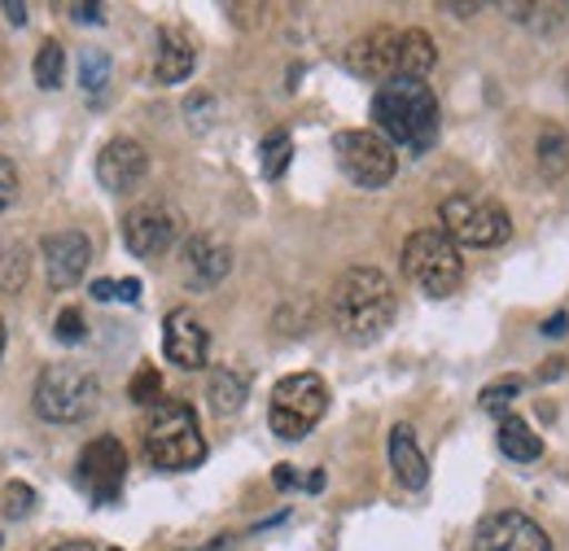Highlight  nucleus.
Instances as JSON below:
<instances>
[{
  "instance_id": "nucleus-1",
  "label": "nucleus",
  "mask_w": 569,
  "mask_h": 551,
  "mask_svg": "<svg viewBox=\"0 0 569 551\" xmlns=\"http://www.w3.org/2000/svg\"><path fill=\"white\" fill-rule=\"evenodd\" d=\"M395 311H399V298L381 268H347L329 293L333 329L351 345L381 342L386 329L395 324Z\"/></svg>"
},
{
  "instance_id": "nucleus-2",
  "label": "nucleus",
  "mask_w": 569,
  "mask_h": 551,
  "mask_svg": "<svg viewBox=\"0 0 569 551\" xmlns=\"http://www.w3.org/2000/svg\"><path fill=\"white\" fill-rule=\"evenodd\" d=\"M372 123L390 144L426 153L438 140V97L421 79H390L372 92Z\"/></svg>"
},
{
  "instance_id": "nucleus-3",
  "label": "nucleus",
  "mask_w": 569,
  "mask_h": 551,
  "mask_svg": "<svg viewBox=\"0 0 569 551\" xmlns=\"http://www.w3.org/2000/svg\"><path fill=\"white\" fill-rule=\"evenodd\" d=\"M144 455H149L153 469H167V473H184V469H198L207 460L202 424H198V412L184 399H162L158 408H149V415H144Z\"/></svg>"
},
{
  "instance_id": "nucleus-4",
  "label": "nucleus",
  "mask_w": 569,
  "mask_h": 551,
  "mask_svg": "<svg viewBox=\"0 0 569 551\" xmlns=\"http://www.w3.org/2000/svg\"><path fill=\"white\" fill-rule=\"evenodd\" d=\"M36 412L49 424H79L97 412L101 403V381L83 363H49L36 377Z\"/></svg>"
},
{
  "instance_id": "nucleus-5",
  "label": "nucleus",
  "mask_w": 569,
  "mask_h": 551,
  "mask_svg": "<svg viewBox=\"0 0 569 551\" xmlns=\"http://www.w3.org/2000/svg\"><path fill=\"white\" fill-rule=\"evenodd\" d=\"M403 272L417 289H426L429 298H447L465 280L460 246L442 228H421L403 241Z\"/></svg>"
},
{
  "instance_id": "nucleus-6",
  "label": "nucleus",
  "mask_w": 569,
  "mask_h": 551,
  "mask_svg": "<svg viewBox=\"0 0 569 551\" xmlns=\"http://www.w3.org/2000/svg\"><path fill=\"white\" fill-rule=\"evenodd\" d=\"M325 412H329V385H325V377H316V372H293V377L277 381V390H272L268 424H272L277 438L298 442V438H307V433L320 424Z\"/></svg>"
},
{
  "instance_id": "nucleus-7",
  "label": "nucleus",
  "mask_w": 569,
  "mask_h": 551,
  "mask_svg": "<svg viewBox=\"0 0 569 551\" xmlns=\"http://www.w3.org/2000/svg\"><path fill=\"white\" fill-rule=\"evenodd\" d=\"M442 232L456 241V246H469V250H491L503 246L512 237V219L508 210L491 202V198H473V193H451L442 202Z\"/></svg>"
},
{
  "instance_id": "nucleus-8",
  "label": "nucleus",
  "mask_w": 569,
  "mask_h": 551,
  "mask_svg": "<svg viewBox=\"0 0 569 551\" xmlns=\"http://www.w3.org/2000/svg\"><path fill=\"white\" fill-rule=\"evenodd\" d=\"M333 153H338V167L342 176L359 184V189H386L399 171V153L395 144L381 137L377 128H347L333 137Z\"/></svg>"
},
{
  "instance_id": "nucleus-9",
  "label": "nucleus",
  "mask_w": 569,
  "mask_h": 551,
  "mask_svg": "<svg viewBox=\"0 0 569 551\" xmlns=\"http://www.w3.org/2000/svg\"><path fill=\"white\" fill-rule=\"evenodd\" d=\"M123 478H128V451L119 438L101 433L79 451V482L97 503H114L123 490Z\"/></svg>"
},
{
  "instance_id": "nucleus-10",
  "label": "nucleus",
  "mask_w": 569,
  "mask_h": 551,
  "mask_svg": "<svg viewBox=\"0 0 569 551\" xmlns=\"http://www.w3.org/2000/svg\"><path fill=\"white\" fill-rule=\"evenodd\" d=\"M180 237V214L167 207V202H141V207L128 210L123 219V246L137 254V259H162Z\"/></svg>"
},
{
  "instance_id": "nucleus-11",
  "label": "nucleus",
  "mask_w": 569,
  "mask_h": 551,
  "mask_svg": "<svg viewBox=\"0 0 569 551\" xmlns=\"http://www.w3.org/2000/svg\"><path fill=\"white\" fill-rule=\"evenodd\" d=\"M473 551H552V539L526 512H491L478 525Z\"/></svg>"
},
{
  "instance_id": "nucleus-12",
  "label": "nucleus",
  "mask_w": 569,
  "mask_h": 551,
  "mask_svg": "<svg viewBox=\"0 0 569 551\" xmlns=\"http://www.w3.org/2000/svg\"><path fill=\"white\" fill-rule=\"evenodd\" d=\"M144 176H149V153H144L141 140H106V149L97 153V180L106 193H132L144 184Z\"/></svg>"
},
{
  "instance_id": "nucleus-13",
  "label": "nucleus",
  "mask_w": 569,
  "mask_h": 551,
  "mask_svg": "<svg viewBox=\"0 0 569 551\" xmlns=\"http://www.w3.org/2000/svg\"><path fill=\"white\" fill-rule=\"evenodd\" d=\"M162 354H167V363H176V368H184V372L207 368L211 338H207L202 320H198L189 307H176V311L162 320Z\"/></svg>"
},
{
  "instance_id": "nucleus-14",
  "label": "nucleus",
  "mask_w": 569,
  "mask_h": 551,
  "mask_svg": "<svg viewBox=\"0 0 569 551\" xmlns=\"http://www.w3.org/2000/svg\"><path fill=\"white\" fill-rule=\"evenodd\" d=\"M180 272L193 293H211L214 284L232 272V250L211 232H193L180 250Z\"/></svg>"
},
{
  "instance_id": "nucleus-15",
  "label": "nucleus",
  "mask_w": 569,
  "mask_h": 551,
  "mask_svg": "<svg viewBox=\"0 0 569 551\" xmlns=\"http://www.w3.org/2000/svg\"><path fill=\"white\" fill-rule=\"evenodd\" d=\"M40 254H44V272H49V284L53 289H74L83 272H88V263H92V241L83 237V232H49L44 241H40Z\"/></svg>"
},
{
  "instance_id": "nucleus-16",
  "label": "nucleus",
  "mask_w": 569,
  "mask_h": 551,
  "mask_svg": "<svg viewBox=\"0 0 569 551\" xmlns=\"http://www.w3.org/2000/svg\"><path fill=\"white\" fill-rule=\"evenodd\" d=\"M347 70L359 74V79H372L377 88L399 79V31L377 27V31L359 36L356 44L347 49Z\"/></svg>"
},
{
  "instance_id": "nucleus-17",
  "label": "nucleus",
  "mask_w": 569,
  "mask_h": 551,
  "mask_svg": "<svg viewBox=\"0 0 569 551\" xmlns=\"http://www.w3.org/2000/svg\"><path fill=\"white\" fill-rule=\"evenodd\" d=\"M198 67V49L180 27H162L158 31V49H153V79L158 83H184Z\"/></svg>"
},
{
  "instance_id": "nucleus-18",
  "label": "nucleus",
  "mask_w": 569,
  "mask_h": 551,
  "mask_svg": "<svg viewBox=\"0 0 569 551\" xmlns=\"http://www.w3.org/2000/svg\"><path fill=\"white\" fill-rule=\"evenodd\" d=\"M390 469H395L399 485H408V490H421L429 482V460L426 451L417 447L412 424H395L390 429Z\"/></svg>"
},
{
  "instance_id": "nucleus-19",
  "label": "nucleus",
  "mask_w": 569,
  "mask_h": 551,
  "mask_svg": "<svg viewBox=\"0 0 569 551\" xmlns=\"http://www.w3.org/2000/svg\"><path fill=\"white\" fill-rule=\"evenodd\" d=\"M207 399H211L214 415H237L250 399V377L241 368H214Z\"/></svg>"
},
{
  "instance_id": "nucleus-20",
  "label": "nucleus",
  "mask_w": 569,
  "mask_h": 551,
  "mask_svg": "<svg viewBox=\"0 0 569 551\" xmlns=\"http://www.w3.org/2000/svg\"><path fill=\"white\" fill-rule=\"evenodd\" d=\"M433 62H438V49H433L429 31L421 27L399 31V79H426Z\"/></svg>"
},
{
  "instance_id": "nucleus-21",
  "label": "nucleus",
  "mask_w": 569,
  "mask_h": 551,
  "mask_svg": "<svg viewBox=\"0 0 569 551\" xmlns=\"http://www.w3.org/2000/svg\"><path fill=\"white\" fill-rule=\"evenodd\" d=\"M499 451H503L508 460H517V464H530V460L543 455V438H539L521 415H503V420H499Z\"/></svg>"
},
{
  "instance_id": "nucleus-22",
  "label": "nucleus",
  "mask_w": 569,
  "mask_h": 551,
  "mask_svg": "<svg viewBox=\"0 0 569 551\" xmlns=\"http://www.w3.org/2000/svg\"><path fill=\"white\" fill-rule=\"evenodd\" d=\"M535 162H539V176H543L548 184L566 180V176H569V137H566V128H543V132H539Z\"/></svg>"
},
{
  "instance_id": "nucleus-23",
  "label": "nucleus",
  "mask_w": 569,
  "mask_h": 551,
  "mask_svg": "<svg viewBox=\"0 0 569 551\" xmlns=\"http://www.w3.org/2000/svg\"><path fill=\"white\" fill-rule=\"evenodd\" d=\"M31 276V254L22 241L13 237H0V293H18Z\"/></svg>"
},
{
  "instance_id": "nucleus-24",
  "label": "nucleus",
  "mask_w": 569,
  "mask_h": 551,
  "mask_svg": "<svg viewBox=\"0 0 569 551\" xmlns=\"http://www.w3.org/2000/svg\"><path fill=\"white\" fill-rule=\"evenodd\" d=\"M62 79H67V49H62L58 40H44L40 53H36V83H40L44 92H58Z\"/></svg>"
},
{
  "instance_id": "nucleus-25",
  "label": "nucleus",
  "mask_w": 569,
  "mask_h": 551,
  "mask_svg": "<svg viewBox=\"0 0 569 551\" xmlns=\"http://www.w3.org/2000/svg\"><path fill=\"white\" fill-rule=\"evenodd\" d=\"M526 390V381L521 377H499V381H491L482 394H478V408L482 412H491V415H512V403H517V394Z\"/></svg>"
},
{
  "instance_id": "nucleus-26",
  "label": "nucleus",
  "mask_w": 569,
  "mask_h": 551,
  "mask_svg": "<svg viewBox=\"0 0 569 551\" xmlns=\"http://www.w3.org/2000/svg\"><path fill=\"white\" fill-rule=\"evenodd\" d=\"M106 83H110V53L106 49H83V58H79V88L88 97H101Z\"/></svg>"
},
{
  "instance_id": "nucleus-27",
  "label": "nucleus",
  "mask_w": 569,
  "mask_h": 551,
  "mask_svg": "<svg viewBox=\"0 0 569 551\" xmlns=\"http://www.w3.org/2000/svg\"><path fill=\"white\" fill-rule=\"evenodd\" d=\"M259 153H263V176L268 180H281L289 158H293V137L289 132H268L263 144H259Z\"/></svg>"
},
{
  "instance_id": "nucleus-28",
  "label": "nucleus",
  "mask_w": 569,
  "mask_h": 551,
  "mask_svg": "<svg viewBox=\"0 0 569 551\" xmlns=\"http://www.w3.org/2000/svg\"><path fill=\"white\" fill-rule=\"evenodd\" d=\"M128 399H132L137 408H158V403H162V372H158L153 363H144L141 372L132 377V385H128Z\"/></svg>"
},
{
  "instance_id": "nucleus-29",
  "label": "nucleus",
  "mask_w": 569,
  "mask_h": 551,
  "mask_svg": "<svg viewBox=\"0 0 569 551\" xmlns=\"http://www.w3.org/2000/svg\"><path fill=\"white\" fill-rule=\"evenodd\" d=\"M53 333H58V342H67V345L83 342V338H88V324H83V311H79V307H67V311L58 315V324H53Z\"/></svg>"
},
{
  "instance_id": "nucleus-30",
  "label": "nucleus",
  "mask_w": 569,
  "mask_h": 551,
  "mask_svg": "<svg viewBox=\"0 0 569 551\" xmlns=\"http://www.w3.org/2000/svg\"><path fill=\"white\" fill-rule=\"evenodd\" d=\"M31 503H36V490H31L27 482L4 485V512H9V517H27V512H31Z\"/></svg>"
},
{
  "instance_id": "nucleus-31",
  "label": "nucleus",
  "mask_w": 569,
  "mask_h": 551,
  "mask_svg": "<svg viewBox=\"0 0 569 551\" xmlns=\"http://www.w3.org/2000/svg\"><path fill=\"white\" fill-rule=\"evenodd\" d=\"M18 202V171L9 158H0V214Z\"/></svg>"
},
{
  "instance_id": "nucleus-32",
  "label": "nucleus",
  "mask_w": 569,
  "mask_h": 551,
  "mask_svg": "<svg viewBox=\"0 0 569 551\" xmlns=\"http://www.w3.org/2000/svg\"><path fill=\"white\" fill-rule=\"evenodd\" d=\"M71 18L74 22H101L106 9H101V4H71Z\"/></svg>"
},
{
  "instance_id": "nucleus-33",
  "label": "nucleus",
  "mask_w": 569,
  "mask_h": 551,
  "mask_svg": "<svg viewBox=\"0 0 569 551\" xmlns=\"http://www.w3.org/2000/svg\"><path fill=\"white\" fill-rule=\"evenodd\" d=\"M569 333V315L566 311H557L552 320H543V338H566Z\"/></svg>"
},
{
  "instance_id": "nucleus-34",
  "label": "nucleus",
  "mask_w": 569,
  "mask_h": 551,
  "mask_svg": "<svg viewBox=\"0 0 569 551\" xmlns=\"http://www.w3.org/2000/svg\"><path fill=\"white\" fill-rule=\"evenodd\" d=\"M569 372V359H548L543 368H539V381H557V377H566Z\"/></svg>"
},
{
  "instance_id": "nucleus-35",
  "label": "nucleus",
  "mask_w": 569,
  "mask_h": 551,
  "mask_svg": "<svg viewBox=\"0 0 569 551\" xmlns=\"http://www.w3.org/2000/svg\"><path fill=\"white\" fill-rule=\"evenodd\" d=\"M272 482H277V490H293V485H298V473H293V464H277Z\"/></svg>"
},
{
  "instance_id": "nucleus-36",
  "label": "nucleus",
  "mask_w": 569,
  "mask_h": 551,
  "mask_svg": "<svg viewBox=\"0 0 569 551\" xmlns=\"http://www.w3.org/2000/svg\"><path fill=\"white\" fill-rule=\"evenodd\" d=\"M0 9H4V18H9L13 27H22V22H27V4H22V0H4Z\"/></svg>"
},
{
  "instance_id": "nucleus-37",
  "label": "nucleus",
  "mask_w": 569,
  "mask_h": 551,
  "mask_svg": "<svg viewBox=\"0 0 569 551\" xmlns=\"http://www.w3.org/2000/svg\"><path fill=\"white\" fill-rule=\"evenodd\" d=\"M92 298L97 302H110V298H119V284L114 280H92Z\"/></svg>"
},
{
  "instance_id": "nucleus-38",
  "label": "nucleus",
  "mask_w": 569,
  "mask_h": 551,
  "mask_svg": "<svg viewBox=\"0 0 569 551\" xmlns=\"http://www.w3.org/2000/svg\"><path fill=\"white\" fill-rule=\"evenodd\" d=\"M119 298H123V302H137V298H141V280H137V276L119 280Z\"/></svg>"
},
{
  "instance_id": "nucleus-39",
  "label": "nucleus",
  "mask_w": 569,
  "mask_h": 551,
  "mask_svg": "<svg viewBox=\"0 0 569 551\" xmlns=\"http://www.w3.org/2000/svg\"><path fill=\"white\" fill-rule=\"evenodd\" d=\"M53 551H97V548H92L88 539H74V543H58Z\"/></svg>"
},
{
  "instance_id": "nucleus-40",
  "label": "nucleus",
  "mask_w": 569,
  "mask_h": 551,
  "mask_svg": "<svg viewBox=\"0 0 569 551\" xmlns=\"http://www.w3.org/2000/svg\"><path fill=\"white\" fill-rule=\"evenodd\" d=\"M0 354H4V320H0Z\"/></svg>"
},
{
  "instance_id": "nucleus-41",
  "label": "nucleus",
  "mask_w": 569,
  "mask_h": 551,
  "mask_svg": "<svg viewBox=\"0 0 569 551\" xmlns=\"http://www.w3.org/2000/svg\"><path fill=\"white\" fill-rule=\"evenodd\" d=\"M110 551H123V548H110Z\"/></svg>"
},
{
  "instance_id": "nucleus-42",
  "label": "nucleus",
  "mask_w": 569,
  "mask_h": 551,
  "mask_svg": "<svg viewBox=\"0 0 569 551\" xmlns=\"http://www.w3.org/2000/svg\"><path fill=\"white\" fill-rule=\"evenodd\" d=\"M566 83H569V70H566Z\"/></svg>"
}]
</instances>
